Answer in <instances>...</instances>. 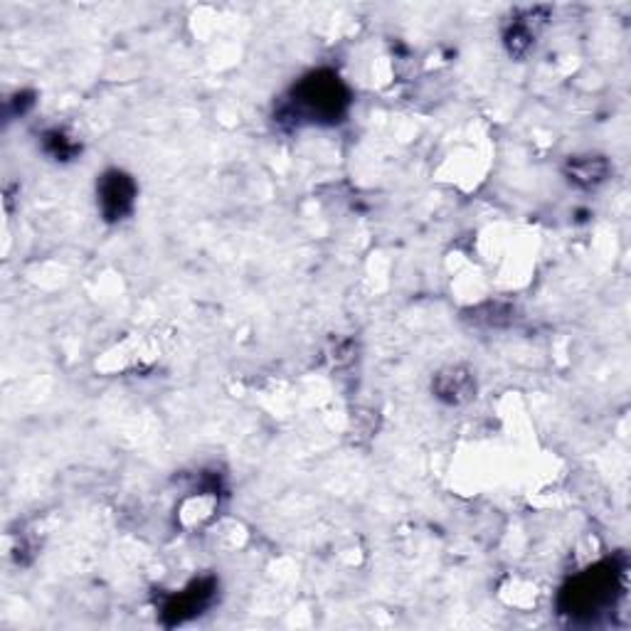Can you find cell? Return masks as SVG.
I'll use <instances>...</instances> for the list:
<instances>
[{
  "label": "cell",
  "instance_id": "3",
  "mask_svg": "<svg viewBox=\"0 0 631 631\" xmlns=\"http://www.w3.org/2000/svg\"><path fill=\"white\" fill-rule=\"evenodd\" d=\"M99 210L107 222L124 220L134 210L136 183L124 171H107L97 183Z\"/></svg>",
  "mask_w": 631,
  "mask_h": 631
},
{
  "label": "cell",
  "instance_id": "6",
  "mask_svg": "<svg viewBox=\"0 0 631 631\" xmlns=\"http://www.w3.org/2000/svg\"><path fill=\"white\" fill-rule=\"evenodd\" d=\"M432 389L442 403L463 405L477 395V380H473V373L469 368L454 366L437 373V378H434V383H432Z\"/></svg>",
  "mask_w": 631,
  "mask_h": 631
},
{
  "label": "cell",
  "instance_id": "2",
  "mask_svg": "<svg viewBox=\"0 0 631 631\" xmlns=\"http://www.w3.org/2000/svg\"><path fill=\"white\" fill-rule=\"evenodd\" d=\"M619 578V572L615 570V565H602V568L590 570L587 574L572 584L568 590L570 597V615L572 611H595L605 602L611 599L609 592H615V580Z\"/></svg>",
  "mask_w": 631,
  "mask_h": 631
},
{
  "label": "cell",
  "instance_id": "1",
  "mask_svg": "<svg viewBox=\"0 0 631 631\" xmlns=\"http://www.w3.org/2000/svg\"><path fill=\"white\" fill-rule=\"evenodd\" d=\"M350 95L343 82L333 72H313L299 82V87L292 95V114L309 122H341V116L348 111Z\"/></svg>",
  "mask_w": 631,
  "mask_h": 631
},
{
  "label": "cell",
  "instance_id": "5",
  "mask_svg": "<svg viewBox=\"0 0 631 631\" xmlns=\"http://www.w3.org/2000/svg\"><path fill=\"white\" fill-rule=\"evenodd\" d=\"M215 590H218V582L212 578L195 580L188 590L178 592V595L165 602V607H163L165 621H169V624H181V621L200 615L202 609L210 607L212 597H215Z\"/></svg>",
  "mask_w": 631,
  "mask_h": 631
},
{
  "label": "cell",
  "instance_id": "7",
  "mask_svg": "<svg viewBox=\"0 0 631 631\" xmlns=\"http://www.w3.org/2000/svg\"><path fill=\"white\" fill-rule=\"evenodd\" d=\"M565 173H568V181L578 185V188L590 190L607 181L609 161L605 156H578V158H570Z\"/></svg>",
  "mask_w": 631,
  "mask_h": 631
},
{
  "label": "cell",
  "instance_id": "4",
  "mask_svg": "<svg viewBox=\"0 0 631 631\" xmlns=\"http://www.w3.org/2000/svg\"><path fill=\"white\" fill-rule=\"evenodd\" d=\"M547 17H550L547 8H525V11L514 13L504 33L506 50L514 54V58H525V54L533 50L537 30L547 23Z\"/></svg>",
  "mask_w": 631,
  "mask_h": 631
},
{
  "label": "cell",
  "instance_id": "8",
  "mask_svg": "<svg viewBox=\"0 0 631 631\" xmlns=\"http://www.w3.org/2000/svg\"><path fill=\"white\" fill-rule=\"evenodd\" d=\"M45 148H48V153L52 158H58V161H70V158L77 156L79 144L72 141L64 132H50L45 134Z\"/></svg>",
  "mask_w": 631,
  "mask_h": 631
}]
</instances>
